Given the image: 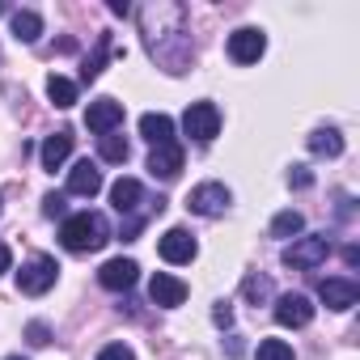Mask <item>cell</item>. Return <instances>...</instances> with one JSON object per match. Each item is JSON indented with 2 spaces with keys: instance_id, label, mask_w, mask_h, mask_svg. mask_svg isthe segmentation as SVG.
I'll return each instance as SVG.
<instances>
[{
  "instance_id": "14",
  "label": "cell",
  "mask_w": 360,
  "mask_h": 360,
  "mask_svg": "<svg viewBox=\"0 0 360 360\" xmlns=\"http://www.w3.org/2000/svg\"><path fill=\"white\" fill-rule=\"evenodd\" d=\"M102 191V169L94 165V161H77L72 169H68V195H85V200H94Z\"/></svg>"
},
{
  "instance_id": "4",
  "label": "cell",
  "mask_w": 360,
  "mask_h": 360,
  "mask_svg": "<svg viewBox=\"0 0 360 360\" xmlns=\"http://www.w3.org/2000/svg\"><path fill=\"white\" fill-rule=\"evenodd\" d=\"M56 280H60V263H56L51 255H39V259L22 263V271H18V288H22L26 297H43V292H51Z\"/></svg>"
},
{
  "instance_id": "13",
  "label": "cell",
  "mask_w": 360,
  "mask_h": 360,
  "mask_svg": "<svg viewBox=\"0 0 360 360\" xmlns=\"http://www.w3.org/2000/svg\"><path fill=\"white\" fill-rule=\"evenodd\" d=\"M318 297H322V305H326V309H352V305L360 301V288H356V280L330 276V280H322V284H318Z\"/></svg>"
},
{
  "instance_id": "9",
  "label": "cell",
  "mask_w": 360,
  "mask_h": 360,
  "mask_svg": "<svg viewBox=\"0 0 360 360\" xmlns=\"http://www.w3.org/2000/svg\"><path fill=\"white\" fill-rule=\"evenodd\" d=\"M157 255H161L165 263H174V267H183V263H191V259L200 255V246H195V238H191L187 229H165L161 242H157Z\"/></svg>"
},
{
  "instance_id": "24",
  "label": "cell",
  "mask_w": 360,
  "mask_h": 360,
  "mask_svg": "<svg viewBox=\"0 0 360 360\" xmlns=\"http://www.w3.org/2000/svg\"><path fill=\"white\" fill-rule=\"evenodd\" d=\"M106 56H110V34H102V39H98V51H94V56L85 60V68H81V77H85V81H94V77L102 72V64H106Z\"/></svg>"
},
{
  "instance_id": "22",
  "label": "cell",
  "mask_w": 360,
  "mask_h": 360,
  "mask_svg": "<svg viewBox=\"0 0 360 360\" xmlns=\"http://www.w3.org/2000/svg\"><path fill=\"white\" fill-rule=\"evenodd\" d=\"M297 233H305V217L301 212H276V221H271V238H297Z\"/></svg>"
},
{
  "instance_id": "19",
  "label": "cell",
  "mask_w": 360,
  "mask_h": 360,
  "mask_svg": "<svg viewBox=\"0 0 360 360\" xmlns=\"http://www.w3.org/2000/svg\"><path fill=\"white\" fill-rule=\"evenodd\" d=\"M127 153H131L127 136H119V131H110V136H98V157H102V161H110V165H123V161H127Z\"/></svg>"
},
{
  "instance_id": "10",
  "label": "cell",
  "mask_w": 360,
  "mask_h": 360,
  "mask_svg": "<svg viewBox=\"0 0 360 360\" xmlns=\"http://www.w3.org/2000/svg\"><path fill=\"white\" fill-rule=\"evenodd\" d=\"M276 322L280 326H309L314 322V301L305 297V292H284L280 301H276Z\"/></svg>"
},
{
  "instance_id": "3",
  "label": "cell",
  "mask_w": 360,
  "mask_h": 360,
  "mask_svg": "<svg viewBox=\"0 0 360 360\" xmlns=\"http://www.w3.org/2000/svg\"><path fill=\"white\" fill-rule=\"evenodd\" d=\"M326 255H330V238L326 233H301V238H292L288 246H284V267H292V271H314V267H322L326 263Z\"/></svg>"
},
{
  "instance_id": "26",
  "label": "cell",
  "mask_w": 360,
  "mask_h": 360,
  "mask_svg": "<svg viewBox=\"0 0 360 360\" xmlns=\"http://www.w3.org/2000/svg\"><path fill=\"white\" fill-rule=\"evenodd\" d=\"M26 339H30V347H47V343H51L47 322H30V326H26Z\"/></svg>"
},
{
  "instance_id": "11",
  "label": "cell",
  "mask_w": 360,
  "mask_h": 360,
  "mask_svg": "<svg viewBox=\"0 0 360 360\" xmlns=\"http://www.w3.org/2000/svg\"><path fill=\"white\" fill-rule=\"evenodd\" d=\"M148 297H153V305H161V309H178L187 301V284L178 280V276H169V271H157L153 280H148Z\"/></svg>"
},
{
  "instance_id": "31",
  "label": "cell",
  "mask_w": 360,
  "mask_h": 360,
  "mask_svg": "<svg viewBox=\"0 0 360 360\" xmlns=\"http://www.w3.org/2000/svg\"><path fill=\"white\" fill-rule=\"evenodd\" d=\"M9 267H13V250H9V246H5V242H0V276H5V271H9Z\"/></svg>"
},
{
  "instance_id": "30",
  "label": "cell",
  "mask_w": 360,
  "mask_h": 360,
  "mask_svg": "<svg viewBox=\"0 0 360 360\" xmlns=\"http://www.w3.org/2000/svg\"><path fill=\"white\" fill-rule=\"evenodd\" d=\"M212 318H217V326H229V322H233V309H229V301H217Z\"/></svg>"
},
{
  "instance_id": "34",
  "label": "cell",
  "mask_w": 360,
  "mask_h": 360,
  "mask_svg": "<svg viewBox=\"0 0 360 360\" xmlns=\"http://www.w3.org/2000/svg\"><path fill=\"white\" fill-rule=\"evenodd\" d=\"M0 204H5V200H0Z\"/></svg>"
},
{
  "instance_id": "15",
  "label": "cell",
  "mask_w": 360,
  "mask_h": 360,
  "mask_svg": "<svg viewBox=\"0 0 360 360\" xmlns=\"http://www.w3.org/2000/svg\"><path fill=\"white\" fill-rule=\"evenodd\" d=\"M148 174L153 178H165V183H169V178H178V174H183V148H178V144H157L148 153Z\"/></svg>"
},
{
  "instance_id": "32",
  "label": "cell",
  "mask_w": 360,
  "mask_h": 360,
  "mask_svg": "<svg viewBox=\"0 0 360 360\" xmlns=\"http://www.w3.org/2000/svg\"><path fill=\"white\" fill-rule=\"evenodd\" d=\"M5 360H26V356H5Z\"/></svg>"
},
{
  "instance_id": "12",
  "label": "cell",
  "mask_w": 360,
  "mask_h": 360,
  "mask_svg": "<svg viewBox=\"0 0 360 360\" xmlns=\"http://www.w3.org/2000/svg\"><path fill=\"white\" fill-rule=\"evenodd\" d=\"M136 280H140L136 259H106V263H102V271H98V284H102V288H110V292H127Z\"/></svg>"
},
{
  "instance_id": "2",
  "label": "cell",
  "mask_w": 360,
  "mask_h": 360,
  "mask_svg": "<svg viewBox=\"0 0 360 360\" xmlns=\"http://www.w3.org/2000/svg\"><path fill=\"white\" fill-rule=\"evenodd\" d=\"M60 242L72 255H89V250H102L110 242V225H106L102 212H72L60 225Z\"/></svg>"
},
{
  "instance_id": "5",
  "label": "cell",
  "mask_w": 360,
  "mask_h": 360,
  "mask_svg": "<svg viewBox=\"0 0 360 360\" xmlns=\"http://www.w3.org/2000/svg\"><path fill=\"white\" fill-rule=\"evenodd\" d=\"M183 131L195 140V144H208L221 136V110L217 102H191L187 115H183Z\"/></svg>"
},
{
  "instance_id": "33",
  "label": "cell",
  "mask_w": 360,
  "mask_h": 360,
  "mask_svg": "<svg viewBox=\"0 0 360 360\" xmlns=\"http://www.w3.org/2000/svg\"><path fill=\"white\" fill-rule=\"evenodd\" d=\"M0 13H5V5H0Z\"/></svg>"
},
{
  "instance_id": "17",
  "label": "cell",
  "mask_w": 360,
  "mask_h": 360,
  "mask_svg": "<svg viewBox=\"0 0 360 360\" xmlns=\"http://www.w3.org/2000/svg\"><path fill=\"white\" fill-rule=\"evenodd\" d=\"M39 157H43V169H60V165L72 157V131L64 127V131L47 136V140H43V148H39Z\"/></svg>"
},
{
  "instance_id": "8",
  "label": "cell",
  "mask_w": 360,
  "mask_h": 360,
  "mask_svg": "<svg viewBox=\"0 0 360 360\" xmlns=\"http://www.w3.org/2000/svg\"><path fill=\"white\" fill-rule=\"evenodd\" d=\"M85 127H89L94 136H110V131H119V127H123V102H115V98H98V102H89V110H85Z\"/></svg>"
},
{
  "instance_id": "29",
  "label": "cell",
  "mask_w": 360,
  "mask_h": 360,
  "mask_svg": "<svg viewBox=\"0 0 360 360\" xmlns=\"http://www.w3.org/2000/svg\"><path fill=\"white\" fill-rule=\"evenodd\" d=\"M43 212L47 217H64V195H47L43 200Z\"/></svg>"
},
{
  "instance_id": "7",
  "label": "cell",
  "mask_w": 360,
  "mask_h": 360,
  "mask_svg": "<svg viewBox=\"0 0 360 360\" xmlns=\"http://www.w3.org/2000/svg\"><path fill=\"white\" fill-rule=\"evenodd\" d=\"M263 51H267V34L263 30L246 26V30H233L229 34V60L233 64H259Z\"/></svg>"
},
{
  "instance_id": "21",
  "label": "cell",
  "mask_w": 360,
  "mask_h": 360,
  "mask_svg": "<svg viewBox=\"0 0 360 360\" xmlns=\"http://www.w3.org/2000/svg\"><path fill=\"white\" fill-rule=\"evenodd\" d=\"M47 98H51V106L68 110V106L77 102V85H72L68 77H47Z\"/></svg>"
},
{
  "instance_id": "6",
  "label": "cell",
  "mask_w": 360,
  "mask_h": 360,
  "mask_svg": "<svg viewBox=\"0 0 360 360\" xmlns=\"http://www.w3.org/2000/svg\"><path fill=\"white\" fill-rule=\"evenodd\" d=\"M229 204H233V195H229L225 183H200V187L187 195V208H191L195 217H221V212H229Z\"/></svg>"
},
{
  "instance_id": "16",
  "label": "cell",
  "mask_w": 360,
  "mask_h": 360,
  "mask_svg": "<svg viewBox=\"0 0 360 360\" xmlns=\"http://www.w3.org/2000/svg\"><path fill=\"white\" fill-rule=\"evenodd\" d=\"M140 136L157 148V144H174V119L169 115H161V110H148V115H140Z\"/></svg>"
},
{
  "instance_id": "23",
  "label": "cell",
  "mask_w": 360,
  "mask_h": 360,
  "mask_svg": "<svg viewBox=\"0 0 360 360\" xmlns=\"http://www.w3.org/2000/svg\"><path fill=\"white\" fill-rule=\"evenodd\" d=\"M242 297H246L250 305H263V301L271 297V280H267V276H246V280H242Z\"/></svg>"
},
{
  "instance_id": "27",
  "label": "cell",
  "mask_w": 360,
  "mask_h": 360,
  "mask_svg": "<svg viewBox=\"0 0 360 360\" xmlns=\"http://www.w3.org/2000/svg\"><path fill=\"white\" fill-rule=\"evenodd\" d=\"M98 360H136V352H131L127 343H106V347L98 352Z\"/></svg>"
},
{
  "instance_id": "28",
  "label": "cell",
  "mask_w": 360,
  "mask_h": 360,
  "mask_svg": "<svg viewBox=\"0 0 360 360\" xmlns=\"http://www.w3.org/2000/svg\"><path fill=\"white\" fill-rule=\"evenodd\" d=\"M288 183H292V187H297V191H305V187H309V183H314V174H309V169H305V165H292V174H288Z\"/></svg>"
},
{
  "instance_id": "18",
  "label": "cell",
  "mask_w": 360,
  "mask_h": 360,
  "mask_svg": "<svg viewBox=\"0 0 360 360\" xmlns=\"http://www.w3.org/2000/svg\"><path fill=\"white\" fill-rule=\"evenodd\" d=\"M39 34H43V18L34 9H18L13 13V39L18 43H39Z\"/></svg>"
},
{
  "instance_id": "25",
  "label": "cell",
  "mask_w": 360,
  "mask_h": 360,
  "mask_svg": "<svg viewBox=\"0 0 360 360\" xmlns=\"http://www.w3.org/2000/svg\"><path fill=\"white\" fill-rule=\"evenodd\" d=\"M255 360H292V343H284V339H263L259 352H255Z\"/></svg>"
},
{
  "instance_id": "1",
  "label": "cell",
  "mask_w": 360,
  "mask_h": 360,
  "mask_svg": "<svg viewBox=\"0 0 360 360\" xmlns=\"http://www.w3.org/2000/svg\"><path fill=\"white\" fill-rule=\"evenodd\" d=\"M136 22H140V34H144L148 56L169 77L187 72V64H191V34H187L183 5H174V0H153V5H144L136 13Z\"/></svg>"
},
{
  "instance_id": "20",
  "label": "cell",
  "mask_w": 360,
  "mask_h": 360,
  "mask_svg": "<svg viewBox=\"0 0 360 360\" xmlns=\"http://www.w3.org/2000/svg\"><path fill=\"white\" fill-rule=\"evenodd\" d=\"M309 153H318V157H339V153H343V136H339L335 127H318V131L309 136Z\"/></svg>"
}]
</instances>
